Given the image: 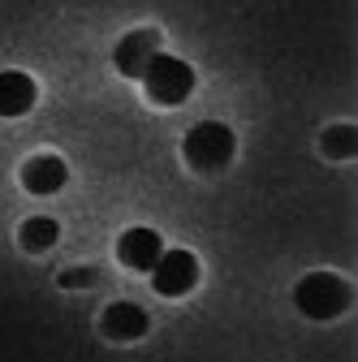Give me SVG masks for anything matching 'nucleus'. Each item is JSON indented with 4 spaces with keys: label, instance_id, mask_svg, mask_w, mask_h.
Masks as SVG:
<instances>
[{
    "label": "nucleus",
    "instance_id": "1",
    "mask_svg": "<svg viewBox=\"0 0 358 362\" xmlns=\"http://www.w3.org/2000/svg\"><path fill=\"white\" fill-rule=\"evenodd\" d=\"M139 78H143V86H147V95H151L156 104H164V108L186 104L190 90H195V69H190L182 57H164V52H156Z\"/></svg>",
    "mask_w": 358,
    "mask_h": 362
},
{
    "label": "nucleus",
    "instance_id": "2",
    "mask_svg": "<svg viewBox=\"0 0 358 362\" xmlns=\"http://www.w3.org/2000/svg\"><path fill=\"white\" fill-rule=\"evenodd\" d=\"M233 147H238V139H233V129H229V125L203 121V125H195V129L186 134L182 156H186V164L199 168V173H220V168H229Z\"/></svg>",
    "mask_w": 358,
    "mask_h": 362
},
{
    "label": "nucleus",
    "instance_id": "3",
    "mask_svg": "<svg viewBox=\"0 0 358 362\" xmlns=\"http://www.w3.org/2000/svg\"><path fill=\"white\" fill-rule=\"evenodd\" d=\"M294 298H298V310L306 320H333V315H341L350 306V285L328 276V272H311V276L298 281Z\"/></svg>",
    "mask_w": 358,
    "mask_h": 362
},
{
    "label": "nucleus",
    "instance_id": "4",
    "mask_svg": "<svg viewBox=\"0 0 358 362\" xmlns=\"http://www.w3.org/2000/svg\"><path fill=\"white\" fill-rule=\"evenodd\" d=\"M195 281H199V259H195L190 250H160V259H156V267H151L156 293L182 298V293L195 289Z\"/></svg>",
    "mask_w": 358,
    "mask_h": 362
},
{
    "label": "nucleus",
    "instance_id": "5",
    "mask_svg": "<svg viewBox=\"0 0 358 362\" xmlns=\"http://www.w3.org/2000/svg\"><path fill=\"white\" fill-rule=\"evenodd\" d=\"M160 52V30H129L117 48H112V65L125 74V78H139L143 69H147V61Z\"/></svg>",
    "mask_w": 358,
    "mask_h": 362
},
{
    "label": "nucleus",
    "instance_id": "6",
    "mask_svg": "<svg viewBox=\"0 0 358 362\" xmlns=\"http://www.w3.org/2000/svg\"><path fill=\"white\" fill-rule=\"evenodd\" d=\"M100 328H104L108 341H139V337H147L151 320H147V310L134 306V302H112V306L104 310Z\"/></svg>",
    "mask_w": 358,
    "mask_h": 362
},
{
    "label": "nucleus",
    "instance_id": "7",
    "mask_svg": "<svg viewBox=\"0 0 358 362\" xmlns=\"http://www.w3.org/2000/svg\"><path fill=\"white\" fill-rule=\"evenodd\" d=\"M65 181H69V168L61 156H35L22 164V186L30 194H57Z\"/></svg>",
    "mask_w": 358,
    "mask_h": 362
},
{
    "label": "nucleus",
    "instance_id": "8",
    "mask_svg": "<svg viewBox=\"0 0 358 362\" xmlns=\"http://www.w3.org/2000/svg\"><path fill=\"white\" fill-rule=\"evenodd\" d=\"M35 95H39V86L30 74H22V69L0 74V117H26L35 108Z\"/></svg>",
    "mask_w": 358,
    "mask_h": 362
},
{
    "label": "nucleus",
    "instance_id": "9",
    "mask_svg": "<svg viewBox=\"0 0 358 362\" xmlns=\"http://www.w3.org/2000/svg\"><path fill=\"white\" fill-rule=\"evenodd\" d=\"M160 250H164V242H160V233H156V229H129V233L117 242L121 263H125V267H134V272H151V267H156V259H160Z\"/></svg>",
    "mask_w": 358,
    "mask_h": 362
},
{
    "label": "nucleus",
    "instance_id": "10",
    "mask_svg": "<svg viewBox=\"0 0 358 362\" xmlns=\"http://www.w3.org/2000/svg\"><path fill=\"white\" fill-rule=\"evenodd\" d=\"M57 238H61V229H57V220H48V216H30L22 224V250H30V255L52 250Z\"/></svg>",
    "mask_w": 358,
    "mask_h": 362
},
{
    "label": "nucleus",
    "instance_id": "11",
    "mask_svg": "<svg viewBox=\"0 0 358 362\" xmlns=\"http://www.w3.org/2000/svg\"><path fill=\"white\" fill-rule=\"evenodd\" d=\"M324 156L328 160H350L354 156V125H333L324 134Z\"/></svg>",
    "mask_w": 358,
    "mask_h": 362
},
{
    "label": "nucleus",
    "instance_id": "12",
    "mask_svg": "<svg viewBox=\"0 0 358 362\" xmlns=\"http://www.w3.org/2000/svg\"><path fill=\"white\" fill-rule=\"evenodd\" d=\"M96 281H100L96 267H69V272H61V285L65 289H86V285H96Z\"/></svg>",
    "mask_w": 358,
    "mask_h": 362
}]
</instances>
